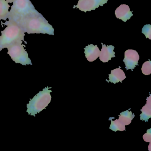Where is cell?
I'll return each mask as SVG.
<instances>
[{
  "label": "cell",
  "instance_id": "cell-9",
  "mask_svg": "<svg viewBox=\"0 0 151 151\" xmlns=\"http://www.w3.org/2000/svg\"><path fill=\"white\" fill-rule=\"evenodd\" d=\"M102 45V47L100 51L99 55V59L103 63H107L111 60L112 58L115 57V52H114V47L109 45L106 46V45Z\"/></svg>",
  "mask_w": 151,
  "mask_h": 151
},
{
  "label": "cell",
  "instance_id": "cell-7",
  "mask_svg": "<svg viewBox=\"0 0 151 151\" xmlns=\"http://www.w3.org/2000/svg\"><path fill=\"white\" fill-rule=\"evenodd\" d=\"M139 55L137 51L132 49L126 50L124 52V58L123 62L125 65V69L127 70H133L136 66H138Z\"/></svg>",
  "mask_w": 151,
  "mask_h": 151
},
{
  "label": "cell",
  "instance_id": "cell-2",
  "mask_svg": "<svg viewBox=\"0 0 151 151\" xmlns=\"http://www.w3.org/2000/svg\"><path fill=\"white\" fill-rule=\"evenodd\" d=\"M4 24L6 25L7 27L4 30L1 31V36H0V52L18 40H22L27 44L24 40L25 33L17 24L6 21Z\"/></svg>",
  "mask_w": 151,
  "mask_h": 151
},
{
  "label": "cell",
  "instance_id": "cell-18",
  "mask_svg": "<svg viewBox=\"0 0 151 151\" xmlns=\"http://www.w3.org/2000/svg\"><path fill=\"white\" fill-rule=\"evenodd\" d=\"M143 138L145 142L151 143V129L147 130L146 133L143 135Z\"/></svg>",
  "mask_w": 151,
  "mask_h": 151
},
{
  "label": "cell",
  "instance_id": "cell-6",
  "mask_svg": "<svg viewBox=\"0 0 151 151\" xmlns=\"http://www.w3.org/2000/svg\"><path fill=\"white\" fill-rule=\"evenodd\" d=\"M107 1L108 0H79L77 5L74 6L73 8H78L81 11L86 13L95 10L99 6H103Z\"/></svg>",
  "mask_w": 151,
  "mask_h": 151
},
{
  "label": "cell",
  "instance_id": "cell-1",
  "mask_svg": "<svg viewBox=\"0 0 151 151\" xmlns=\"http://www.w3.org/2000/svg\"><path fill=\"white\" fill-rule=\"evenodd\" d=\"M24 33L54 35V29L40 13L28 16L17 23Z\"/></svg>",
  "mask_w": 151,
  "mask_h": 151
},
{
  "label": "cell",
  "instance_id": "cell-16",
  "mask_svg": "<svg viewBox=\"0 0 151 151\" xmlns=\"http://www.w3.org/2000/svg\"><path fill=\"white\" fill-rule=\"evenodd\" d=\"M142 73L145 75H149L151 73V61L149 60L144 63L141 68Z\"/></svg>",
  "mask_w": 151,
  "mask_h": 151
},
{
  "label": "cell",
  "instance_id": "cell-4",
  "mask_svg": "<svg viewBox=\"0 0 151 151\" xmlns=\"http://www.w3.org/2000/svg\"><path fill=\"white\" fill-rule=\"evenodd\" d=\"M50 88L51 87L48 86L45 87L29 101L27 105L26 111L29 115L35 116L37 113H39L47 106L52 99L50 93L52 91L49 90Z\"/></svg>",
  "mask_w": 151,
  "mask_h": 151
},
{
  "label": "cell",
  "instance_id": "cell-14",
  "mask_svg": "<svg viewBox=\"0 0 151 151\" xmlns=\"http://www.w3.org/2000/svg\"><path fill=\"white\" fill-rule=\"evenodd\" d=\"M6 0H0V20L6 21L8 17L10 6Z\"/></svg>",
  "mask_w": 151,
  "mask_h": 151
},
{
  "label": "cell",
  "instance_id": "cell-8",
  "mask_svg": "<svg viewBox=\"0 0 151 151\" xmlns=\"http://www.w3.org/2000/svg\"><path fill=\"white\" fill-rule=\"evenodd\" d=\"M115 14L117 19H121L124 22H126L133 16L132 12L130 11L129 6L125 4L120 5L116 9Z\"/></svg>",
  "mask_w": 151,
  "mask_h": 151
},
{
  "label": "cell",
  "instance_id": "cell-3",
  "mask_svg": "<svg viewBox=\"0 0 151 151\" xmlns=\"http://www.w3.org/2000/svg\"><path fill=\"white\" fill-rule=\"evenodd\" d=\"M9 13V22H18L24 17L39 12L30 0H14Z\"/></svg>",
  "mask_w": 151,
  "mask_h": 151
},
{
  "label": "cell",
  "instance_id": "cell-10",
  "mask_svg": "<svg viewBox=\"0 0 151 151\" xmlns=\"http://www.w3.org/2000/svg\"><path fill=\"white\" fill-rule=\"evenodd\" d=\"M84 50L86 57L89 62L94 61L99 56L100 51L97 45L93 44L88 45L86 47Z\"/></svg>",
  "mask_w": 151,
  "mask_h": 151
},
{
  "label": "cell",
  "instance_id": "cell-12",
  "mask_svg": "<svg viewBox=\"0 0 151 151\" xmlns=\"http://www.w3.org/2000/svg\"><path fill=\"white\" fill-rule=\"evenodd\" d=\"M146 104L140 110L142 113L140 114V119L145 122H148L151 117V95L147 98Z\"/></svg>",
  "mask_w": 151,
  "mask_h": 151
},
{
  "label": "cell",
  "instance_id": "cell-5",
  "mask_svg": "<svg viewBox=\"0 0 151 151\" xmlns=\"http://www.w3.org/2000/svg\"><path fill=\"white\" fill-rule=\"evenodd\" d=\"M22 40H18L9 45L7 48V54L10 55L13 61L16 63L23 65H32L31 60L29 58L28 53L24 49L25 45H23Z\"/></svg>",
  "mask_w": 151,
  "mask_h": 151
},
{
  "label": "cell",
  "instance_id": "cell-19",
  "mask_svg": "<svg viewBox=\"0 0 151 151\" xmlns=\"http://www.w3.org/2000/svg\"><path fill=\"white\" fill-rule=\"evenodd\" d=\"M6 1L8 3H12V2H14V0H6Z\"/></svg>",
  "mask_w": 151,
  "mask_h": 151
},
{
  "label": "cell",
  "instance_id": "cell-11",
  "mask_svg": "<svg viewBox=\"0 0 151 151\" xmlns=\"http://www.w3.org/2000/svg\"><path fill=\"white\" fill-rule=\"evenodd\" d=\"M126 78L124 72L121 69V67H119V68L111 70V74L109 75V80L108 82H111L114 84L119 82L122 83Z\"/></svg>",
  "mask_w": 151,
  "mask_h": 151
},
{
  "label": "cell",
  "instance_id": "cell-17",
  "mask_svg": "<svg viewBox=\"0 0 151 151\" xmlns=\"http://www.w3.org/2000/svg\"><path fill=\"white\" fill-rule=\"evenodd\" d=\"M142 33L145 36L146 38L151 40V25L146 24L142 29Z\"/></svg>",
  "mask_w": 151,
  "mask_h": 151
},
{
  "label": "cell",
  "instance_id": "cell-15",
  "mask_svg": "<svg viewBox=\"0 0 151 151\" xmlns=\"http://www.w3.org/2000/svg\"><path fill=\"white\" fill-rule=\"evenodd\" d=\"M109 120L111 122V124L109 126L110 129L114 132H116L117 131H123L126 130L125 125L122 123L118 119H116L115 121H112V117H110Z\"/></svg>",
  "mask_w": 151,
  "mask_h": 151
},
{
  "label": "cell",
  "instance_id": "cell-13",
  "mask_svg": "<svg viewBox=\"0 0 151 151\" xmlns=\"http://www.w3.org/2000/svg\"><path fill=\"white\" fill-rule=\"evenodd\" d=\"M134 116V114H132V111L129 109L120 113L118 120L125 126L131 124Z\"/></svg>",
  "mask_w": 151,
  "mask_h": 151
}]
</instances>
